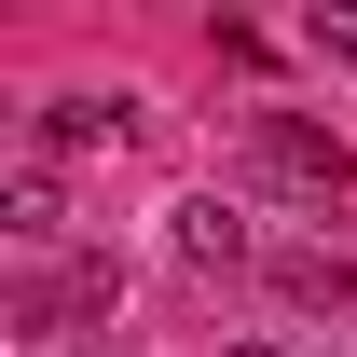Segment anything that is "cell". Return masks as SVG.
I'll return each instance as SVG.
<instances>
[{"instance_id":"cell-3","label":"cell","mask_w":357,"mask_h":357,"mask_svg":"<svg viewBox=\"0 0 357 357\" xmlns=\"http://www.w3.org/2000/svg\"><path fill=\"white\" fill-rule=\"evenodd\" d=\"M0 234H14V248H69V192H55L42 165H14L0 178Z\"/></svg>"},{"instance_id":"cell-7","label":"cell","mask_w":357,"mask_h":357,"mask_svg":"<svg viewBox=\"0 0 357 357\" xmlns=\"http://www.w3.org/2000/svg\"><path fill=\"white\" fill-rule=\"evenodd\" d=\"M220 357H303V344H275V330H248V344H220Z\"/></svg>"},{"instance_id":"cell-1","label":"cell","mask_w":357,"mask_h":357,"mask_svg":"<svg viewBox=\"0 0 357 357\" xmlns=\"http://www.w3.org/2000/svg\"><path fill=\"white\" fill-rule=\"evenodd\" d=\"M248 178H261V192H289V206H344L357 151H344L330 124H303V110H248Z\"/></svg>"},{"instance_id":"cell-2","label":"cell","mask_w":357,"mask_h":357,"mask_svg":"<svg viewBox=\"0 0 357 357\" xmlns=\"http://www.w3.org/2000/svg\"><path fill=\"white\" fill-rule=\"evenodd\" d=\"M165 248H178V275H248V261H261L248 206H220V192H178V206H165Z\"/></svg>"},{"instance_id":"cell-5","label":"cell","mask_w":357,"mask_h":357,"mask_svg":"<svg viewBox=\"0 0 357 357\" xmlns=\"http://www.w3.org/2000/svg\"><path fill=\"white\" fill-rule=\"evenodd\" d=\"M275 289L289 303H357V261L344 248H275Z\"/></svg>"},{"instance_id":"cell-4","label":"cell","mask_w":357,"mask_h":357,"mask_svg":"<svg viewBox=\"0 0 357 357\" xmlns=\"http://www.w3.org/2000/svg\"><path fill=\"white\" fill-rule=\"evenodd\" d=\"M137 110L124 96H42V151H96V137H124Z\"/></svg>"},{"instance_id":"cell-6","label":"cell","mask_w":357,"mask_h":357,"mask_svg":"<svg viewBox=\"0 0 357 357\" xmlns=\"http://www.w3.org/2000/svg\"><path fill=\"white\" fill-rule=\"evenodd\" d=\"M303 42H316V55H344V69H357V0H316V14H303Z\"/></svg>"}]
</instances>
